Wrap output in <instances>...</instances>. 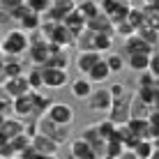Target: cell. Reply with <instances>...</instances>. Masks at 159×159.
Listing matches in <instances>:
<instances>
[{
  "mask_svg": "<svg viewBox=\"0 0 159 159\" xmlns=\"http://www.w3.org/2000/svg\"><path fill=\"white\" fill-rule=\"evenodd\" d=\"M28 51V32L21 28H12L0 35V53L2 58H21Z\"/></svg>",
  "mask_w": 159,
  "mask_h": 159,
  "instance_id": "6da1fadb",
  "label": "cell"
},
{
  "mask_svg": "<svg viewBox=\"0 0 159 159\" xmlns=\"http://www.w3.org/2000/svg\"><path fill=\"white\" fill-rule=\"evenodd\" d=\"M37 129H39V134L53 139V141L60 143V145H62L65 141H69V127L53 122V120H48L46 116H39V118H37Z\"/></svg>",
  "mask_w": 159,
  "mask_h": 159,
  "instance_id": "7a4b0ae2",
  "label": "cell"
},
{
  "mask_svg": "<svg viewBox=\"0 0 159 159\" xmlns=\"http://www.w3.org/2000/svg\"><path fill=\"white\" fill-rule=\"evenodd\" d=\"M111 104H113V97L108 92V88H92V92L85 99L88 111H92V113H108Z\"/></svg>",
  "mask_w": 159,
  "mask_h": 159,
  "instance_id": "3957f363",
  "label": "cell"
},
{
  "mask_svg": "<svg viewBox=\"0 0 159 159\" xmlns=\"http://www.w3.org/2000/svg\"><path fill=\"white\" fill-rule=\"evenodd\" d=\"M44 116H46L48 120H53V122H58V125L72 127L76 113H74V108L69 106V104H65V102H51V106L46 108V113H44Z\"/></svg>",
  "mask_w": 159,
  "mask_h": 159,
  "instance_id": "277c9868",
  "label": "cell"
},
{
  "mask_svg": "<svg viewBox=\"0 0 159 159\" xmlns=\"http://www.w3.org/2000/svg\"><path fill=\"white\" fill-rule=\"evenodd\" d=\"M42 81H44V88L62 90V88L69 83V74H67V69H58V67H46V65H42Z\"/></svg>",
  "mask_w": 159,
  "mask_h": 159,
  "instance_id": "5b68a950",
  "label": "cell"
},
{
  "mask_svg": "<svg viewBox=\"0 0 159 159\" xmlns=\"http://www.w3.org/2000/svg\"><path fill=\"white\" fill-rule=\"evenodd\" d=\"M0 88L5 90V95L9 97V99H14V97H21V95H28L30 92V85H28V79H25V72L21 76H14V79H5Z\"/></svg>",
  "mask_w": 159,
  "mask_h": 159,
  "instance_id": "8992f818",
  "label": "cell"
},
{
  "mask_svg": "<svg viewBox=\"0 0 159 159\" xmlns=\"http://www.w3.org/2000/svg\"><path fill=\"white\" fill-rule=\"evenodd\" d=\"M30 145H32V150H35V152H39V155H48V157H58V152H60V143H56L53 139L39 134V131L30 139Z\"/></svg>",
  "mask_w": 159,
  "mask_h": 159,
  "instance_id": "52a82bcc",
  "label": "cell"
},
{
  "mask_svg": "<svg viewBox=\"0 0 159 159\" xmlns=\"http://www.w3.org/2000/svg\"><path fill=\"white\" fill-rule=\"evenodd\" d=\"M129 99L131 95H125L120 99H113L111 108H108V120H113L116 125H122L129 120Z\"/></svg>",
  "mask_w": 159,
  "mask_h": 159,
  "instance_id": "ba28073f",
  "label": "cell"
},
{
  "mask_svg": "<svg viewBox=\"0 0 159 159\" xmlns=\"http://www.w3.org/2000/svg\"><path fill=\"white\" fill-rule=\"evenodd\" d=\"M69 157H74V159H99L83 136L69 141Z\"/></svg>",
  "mask_w": 159,
  "mask_h": 159,
  "instance_id": "9c48e42d",
  "label": "cell"
},
{
  "mask_svg": "<svg viewBox=\"0 0 159 159\" xmlns=\"http://www.w3.org/2000/svg\"><path fill=\"white\" fill-rule=\"evenodd\" d=\"M102 58H104V56H102L99 51H79V56H76L74 62H76V69L81 72V76H85Z\"/></svg>",
  "mask_w": 159,
  "mask_h": 159,
  "instance_id": "30bf717a",
  "label": "cell"
},
{
  "mask_svg": "<svg viewBox=\"0 0 159 159\" xmlns=\"http://www.w3.org/2000/svg\"><path fill=\"white\" fill-rule=\"evenodd\" d=\"M23 120L21 118H9V116H5L2 118V122H0V139H12V136H16V134H21V131H23Z\"/></svg>",
  "mask_w": 159,
  "mask_h": 159,
  "instance_id": "8fae6325",
  "label": "cell"
},
{
  "mask_svg": "<svg viewBox=\"0 0 159 159\" xmlns=\"http://www.w3.org/2000/svg\"><path fill=\"white\" fill-rule=\"evenodd\" d=\"M12 113L16 118H32V99H30V92L28 95H21V97H14L12 99Z\"/></svg>",
  "mask_w": 159,
  "mask_h": 159,
  "instance_id": "7c38bea8",
  "label": "cell"
},
{
  "mask_svg": "<svg viewBox=\"0 0 159 159\" xmlns=\"http://www.w3.org/2000/svg\"><path fill=\"white\" fill-rule=\"evenodd\" d=\"M83 139L88 141V143H90V148L95 150V155L102 159V155H104V148H106V139H104L99 131H97L95 125H90V127H88V129L83 131Z\"/></svg>",
  "mask_w": 159,
  "mask_h": 159,
  "instance_id": "4fadbf2b",
  "label": "cell"
},
{
  "mask_svg": "<svg viewBox=\"0 0 159 159\" xmlns=\"http://www.w3.org/2000/svg\"><path fill=\"white\" fill-rule=\"evenodd\" d=\"M85 79L90 81L92 85H102V83H106V81L111 79V69H108V65L104 62V58H102L92 69H90V72L85 74Z\"/></svg>",
  "mask_w": 159,
  "mask_h": 159,
  "instance_id": "5bb4252c",
  "label": "cell"
},
{
  "mask_svg": "<svg viewBox=\"0 0 159 159\" xmlns=\"http://www.w3.org/2000/svg\"><path fill=\"white\" fill-rule=\"evenodd\" d=\"M122 51H125V56H127V53H152L155 48L148 46V44L134 32V35H129L127 39H122Z\"/></svg>",
  "mask_w": 159,
  "mask_h": 159,
  "instance_id": "9a60e30c",
  "label": "cell"
},
{
  "mask_svg": "<svg viewBox=\"0 0 159 159\" xmlns=\"http://www.w3.org/2000/svg\"><path fill=\"white\" fill-rule=\"evenodd\" d=\"M85 28L88 30H92V32H106V35H113V23H111V19H108L106 14H97V16H92L90 21H85Z\"/></svg>",
  "mask_w": 159,
  "mask_h": 159,
  "instance_id": "2e32d148",
  "label": "cell"
},
{
  "mask_svg": "<svg viewBox=\"0 0 159 159\" xmlns=\"http://www.w3.org/2000/svg\"><path fill=\"white\" fill-rule=\"evenodd\" d=\"M30 99H32V113H35V118H39L46 113V108L51 106V97L44 95L42 90H30Z\"/></svg>",
  "mask_w": 159,
  "mask_h": 159,
  "instance_id": "e0dca14e",
  "label": "cell"
},
{
  "mask_svg": "<svg viewBox=\"0 0 159 159\" xmlns=\"http://www.w3.org/2000/svg\"><path fill=\"white\" fill-rule=\"evenodd\" d=\"M92 85L90 81L85 79V76H79L76 81H72V85H69V90H72V97L74 99H81V102H85L88 99V95L92 92Z\"/></svg>",
  "mask_w": 159,
  "mask_h": 159,
  "instance_id": "ac0fdd59",
  "label": "cell"
},
{
  "mask_svg": "<svg viewBox=\"0 0 159 159\" xmlns=\"http://www.w3.org/2000/svg\"><path fill=\"white\" fill-rule=\"evenodd\" d=\"M62 23H65V28H67V30L74 35V39H76V37H79L81 32L85 30V19H83V16H81L79 12H76V9H74V12H69L67 16H65V21H62Z\"/></svg>",
  "mask_w": 159,
  "mask_h": 159,
  "instance_id": "d6986e66",
  "label": "cell"
},
{
  "mask_svg": "<svg viewBox=\"0 0 159 159\" xmlns=\"http://www.w3.org/2000/svg\"><path fill=\"white\" fill-rule=\"evenodd\" d=\"M125 65H127L129 69H134L136 74H139V72H145L148 65H150V53H127Z\"/></svg>",
  "mask_w": 159,
  "mask_h": 159,
  "instance_id": "ffe728a7",
  "label": "cell"
},
{
  "mask_svg": "<svg viewBox=\"0 0 159 159\" xmlns=\"http://www.w3.org/2000/svg\"><path fill=\"white\" fill-rule=\"evenodd\" d=\"M23 72H25V67L19 62V58H5L2 60V67H0L2 79H14V76H21Z\"/></svg>",
  "mask_w": 159,
  "mask_h": 159,
  "instance_id": "44dd1931",
  "label": "cell"
},
{
  "mask_svg": "<svg viewBox=\"0 0 159 159\" xmlns=\"http://www.w3.org/2000/svg\"><path fill=\"white\" fill-rule=\"evenodd\" d=\"M127 125H129V129L136 134V139H150V141H152V136H150V122H148V118H129Z\"/></svg>",
  "mask_w": 159,
  "mask_h": 159,
  "instance_id": "7402d4cb",
  "label": "cell"
},
{
  "mask_svg": "<svg viewBox=\"0 0 159 159\" xmlns=\"http://www.w3.org/2000/svg\"><path fill=\"white\" fill-rule=\"evenodd\" d=\"M76 12H79L81 16H83V19L85 21H90L92 19V16H97V14H99L102 12V9H99V2H97V0H81V2H76Z\"/></svg>",
  "mask_w": 159,
  "mask_h": 159,
  "instance_id": "603a6c76",
  "label": "cell"
},
{
  "mask_svg": "<svg viewBox=\"0 0 159 159\" xmlns=\"http://www.w3.org/2000/svg\"><path fill=\"white\" fill-rule=\"evenodd\" d=\"M9 148H12V155L21 157V155H23V152L30 148V136L25 134V131H21V134L12 136V139H9Z\"/></svg>",
  "mask_w": 159,
  "mask_h": 159,
  "instance_id": "cb8c5ba5",
  "label": "cell"
},
{
  "mask_svg": "<svg viewBox=\"0 0 159 159\" xmlns=\"http://www.w3.org/2000/svg\"><path fill=\"white\" fill-rule=\"evenodd\" d=\"M150 108H152L150 104H145L136 95H131V99H129V118H148Z\"/></svg>",
  "mask_w": 159,
  "mask_h": 159,
  "instance_id": "d4e9b609",
  "label": "cell"
},
{
  "mask_svg": "<svg viewBox=\"0 0 159 159\" xmlns=\"http://www.w3.org/2000/svg\"><path fill=\"white\" fill-rule=\"evenodd\" d=\"M16 25H19V28L23 30V32H35V30H39V25H42V16H39V14L28 12V14L23 16V19L19 21V23H16Z\"/></svg>",
  "mask_w": 159,
  "mask_h": 159,
  "instance_id": "484cf974",
  "label": "cell"
},
{
  "mask_svg": "<svg viewBox=\"0 0 159 159\" xmlns=\"http://www.w3.org/2000/svg\"><path fill=\"white\" fill-rule=\"evenodd\" d=\"M131 152H134L139 159H150V155L155 152V143H152L150 139H139L136 145L131 148Z\"/></svg>",
  "mask_w": 159,
  "mask_h": 159,
  "instance_id": "4316f807",
  "label": "cell"
},
{
  "mask_svg": "<svg viewBox=\"0 0 159 159\" xmlns=\"http://www.w3.org/2000/svg\"><path fill=\"white\" fill-rule=\"evenodd\" d=\"M136 35H139L141 39L148 44V46H152V48H157V46H159V32H157L155 28H150L148 23H145V25H141V28L136 30Z\"/></svg>",
  "mask_w": 159,
  "mask_h": 159,
  "instance_id": "83f0119b",
  "label": "cell"
},
{
  "mask_svg": "<svg viewBox=\"0 0 159 159\" xmlns=\"http://www.w3.org/2000/svg\"><path fill=\"white\" fill-rule=\"evenodd\" d=\"M74 46L79 48V51H95V48H92V46H95V32L85 28V30L74 39Z\"/></svg>",
  "mask_w": 159,
  "mask_h": 159,
  "instance_id": "f1b7e54d",
  "label": "cell"
},
{
  "mask_svg": "<svg viewBox=\"0 0 159 159\" xmlns=\"http://www.w3.org/2000/svg\"><path fill=\"white\" fill-rule=\"evenodd\" d=\"M113 39H116L113 35H106V32H95V46H92V48H95V51H99L102 56H104L106 51H111V48H113Z\"/></svg>",
  "mask_w": 159,
  "mask_h": 159,
  "instance_id": "f546056e",
  "label": "cell"
},
{
  "mask_svg": "<svg viewBox=\"0 0 159 159\" xmlns=\"http://www.w3.org/2000/svg\"><path fill=\"white\" fill-rule=\"evenodd\" d=\"M25 79H28L30 90H42V88H44V81H42V67H37V65H30V69L25 72Z\"/></svg>",
  "mask_w": 159,
  "mask_h": 159,
  "instance_id": "4dcf8cb0",
  "label": "cell"
},
{
  "mask_svg": "<svg viewBox=\"0 0 159 159\" xmlns=\"http://www.w3.org/2000/svg\"><path fill=\"white\" fill-rule=\"evenodd\" d=\"M104 62L108 65L111 74H118V72H122V69H125V56H122V53H116V51H111L106 58H104Z\"/></svg>",
  "mask_w": 159,
  "mask_h": 159,
  "instance_id": "1f68e13d",
  "label": "cell"
},
{
  "mask_svg": "<svg viewBox=\"0 0 159 159\" xmlns=\"http://www.w3.org/2000/svg\"><path fill=\"white\" fill-rule=\"evenodd\" d=\"M95 127H97V131H99V134L104 136V139H116V129H118V125L113 122V120H102V122H95Z\"/></svg>",
  "mask_w": 159,
  "mask_h": 159,
  "instance_id": "d6a6232c",
  "label": "cell"
},
{
  "mask_svg": "<svg viewBox=\"0 0 159 159\" xmlns=\"http://www.w3.org/2000/svg\"><path fill=\"white\" fill-rule=\"evenodd\" d=\"M125 21H127V23H129L134 30H139L141 25H145V12H143V9H136V7H131Z\"/></svg>",
  "mask_w": 159,
  "mask_h": 159,
  "instance_id": "836d02e7",
  "label": "cell"
},
{
  "mask_svg": "<svg viewBox=\"0 0 159 159\" xmlns=\"http://www.w3.org/2000/svg\"><path fill=\"white\" fill-rule=\"evenodd\" d=\"M25 5H28V9L32 14H46V9L51 7V0H25Z\"/></svg>",
  "mask_w": 159,
  "mask_h": 159,
  "instance_id": "e575fe53",
  "label": "cell"
},
{
  "mask_svg": "<svg viewBox=\"0 0 159 159\" xmlns=\"http://www.w3.org/2000/svg\"><path fill=\"white\" fill-rule=\"evenodd\" d=\"M134 28L127 23V21H120V23H116L113 25V37H120V39H127L129 35H134Z\"/></svg>",
  "mask_w": 159,
  "mask_h": 159,
  "instance_id": "d590c367",
  "label": "cell"
},
{
  "mask_svg": "<svg viewBox=\"0 0 159 159\" xmlns=\"http://www.w3.org/2000/svg\"><path fill=\"white\" fill-rule=\"evenodd\" d=\"M148 122H150V136L157 139V136H159V108H150V113H148Z\"/></svg>",
  "mask_w": 159,
  "mask_h": 159,
  "instance_id": "8d00e7d4",
  "label": "cell"
},
{
  "mask_svg": "<svg viewBox=\"0 0 159 159\" xmlns=\"http://www.w3.org/2000/svg\"><path fill=\"white\" fill-rule=\"evenodd\" d=\"M155 83H157V79H155L152 72H148V69L145 72H139V79H136V85L139 88H152Z\"/></svg>",
  "mask_w": 159,
  "mask_h": 159,
  "instance_id": "74e56055",
  "label": "cell"
},
{
  "mask_svg": "<svg viewBox=\"0 0 159 159\" xmlns=\"http://www.w3.org/2000/svg\"><path fill=\"white\" fill-rule=\"evenodd\" d=\"M28 12H30V9H28V5H25V2H21V5H16V7L9 9V19H12L14 23H19V21L23 19V16L28 14Z\"/></svg>",
  "mask_w": 159,
  "mask_h": 159,
  "instance_id": "f35d334b",
  "label": "cell"
},
{
  "mask_svg": "<svg viewBox=\"0 0 159 159\" xmlns=\"http://www.w3.org/2000/svg\"><path fill=\"white\" fill-rule=\"evenodd\" d=\"M108 92H111L113 99H120V97L127 95V85H125V83H111V85H108Z\"/></svg>",
  "mask_w": 159,
  "mask_h": 159,
  "instance_id": "ab89813d",
  "label": "cell"
},
{
  "mask_svg": "<svg viewBox=\"0 0 159 159\" xmlns=\"http://www.w3.org/2000/svg\"><path fill=\"white\" fill-rule=\"evenodd\" d=\"M21 2H25V0H0V7H5L9 12L12 7H16V5H21Z\"/></svg>",
  "mask_w": 159,
  "mask_h": 159,
  "instance_id": "60d3db41",
  "label": "cell"
},
{
  "mask_svg": "<svg viewBox=\"0 0 159 159\" xmlns=\"http://www.w3.org/2000/svg\"><path fill=\"white\" fill-rule=\"evenodd\" d=\"M152 108H159V81L152 88Z\"/></svg>",
  "mask_w": 159,
  "mask_h": 159,
  "instance_id": "b9f144b4",
  "label": "cell"
},
{
  "mask_svg": "<svg viewBox=\"0 0 159 159\" xmlns=\"http://www.w3.org/2000/svg\"><path fill=\"white\" fill-rule=\"evenodd\" d=\"M23 131H25V134H28L30 139H32V136H35L37 131H39V129H37V120H35V122H30V125H25V127H23Z\"/></svg>",
  "mask_w": 159,
  "mask_h": 159,
  "instance_id": "7bdbcfd3",
  "label": "cell"
},
{
  "mask_svg": "<svg viewBox=\"0 0 159 159\" xmlns=\"http://www.w3.org/2000/svg\"><path fill=\"white\" fill-rule=\"evenodd\" d=\"M7 21H12V19H9V12H7L5 7H0V28H2Z\"/></svg>",
  "mask_w": 159,
  "mask_h": 159,
  "instance_id": "ee69618b",
  "label": "cell"
},
{
  "mask_svg": "<svg viewBox=\"0 0 159 159\" xmlns=\"http://www.w3.org/2000/svg\"><path fill=\"white\" fill-rule=\"evenodd\" d=\"M118 159H139V157H136V155H134L131 150H122V152H120V157H118Z\"/></svg>",
  "mask_w": 159,
  "mask_h": 159,
  "instance_id": "f6af8a7d",
  "label": "cell"
},
{
  "mask_svg": "<svg viewBox=\"0 0 159 159\" xmlns=\"http://www.w3.org/2000/svg\"><path fill=\"white\" fill-rule=\"evenodd\" d=\"M150 159H159V150H157V148H155V152L150 155Z\"/></svg>",
  "mask_w": 159,
  "mask_h": 159,
  "instance_id": "bcb514c9",
  "label": "cell"
},
{
  "mask_svg": "<svg viewBox=\"0 0 159 159\" xmlns=\"http://www.w3.org/2000/svg\"><path fill=\"white\" fill-rule=\"evenodd\" d=\"M152 143H155V148L159 150V136H157V139H152Z\"/></svg>",
  "mask_w": 159,
  "mask_h": 159,
  "instance_id": "7dc6e473",
  "label": "cell"
},
{
  "mask_svg": "<svg viewBox=\"0 0 159 159\" xmlns=\"http://www.w3.org/2000/svg\"><path fill=\"white\" fill-rule=\"evenodd\" d=\"M5 159H21V157H16V155H12V157H5Z\"/></svg>",
  "mask_w": 159,
  "mask_h": 159,
  "instance_id": "c3c4849f",
  "label": "cell"
},
{
  "mask_svg": "<svg viewBox=\"0 0 159 159\" xmlns=\"http://www.w3.org/2000/svg\"><path fill=\"white\" fill-rule=\"evenodd\" d=\"M2 118H5V116H2V113H0V122H2Z\"/></svg>",
  "mask_w": 159,
  "mask_h": 159,
  "instance_id": "681fc988",
  "label": "cell"
},
{
  "mask_svg": "<svg viewBox=\"0 0 159 159\" xmlns=\"http://www.w3.org/2000/svg\"><path fill=\"white\" fill-rule=\"evenodd\" d=\"M155 79H157V81H159V72H157V76H155Z\"/></svg>",
  "mask_w": 159,
  "mask_h": 159,
  "instance_id": "f907efd6",
  "label": "cell"
},
{
  "mask_svg": "<svg viewBox=\"0 0 159 159\" xmlns=\"http://www.w3.org/2000/svg\"><path fill=\"white\" fill-rule=\"evenodd\" d=\"M69 159H74V157H69Z\"/></svg>",
  "mask_w": 159,
  "mask_h": 159,
  "instance_id": "816d5d0a",
  "label": "cell"
},
{
  "mask_svg": "<svg viewBox=\"0 0 159 159\" xmlns=\"http://www.w3.org/2000/svg\"><path fill=\"white\" fill-rule=\"evenodd\" d=\"M67 159H69V157H67Z\"/></svg>",
  "mask_w": 159,
  "mask_h": 159,
  "instance_id": "f5cc1de1",
  "label": "cell"
}]
</instances>
